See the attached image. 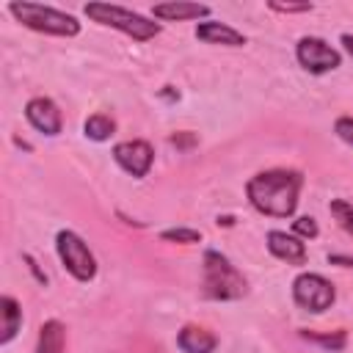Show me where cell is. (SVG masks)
I'll use <instances>...</instances> for the list:
<instances>
[{"instance_id":"cell-12","label":"cell","mask_w":353,"mask_h":353,"mask_svg":"<svg viewBox=\"0 0 353 353\" xmlns=\"http://www.w3.org/2000/svg\"><path fill=\"white\" fill-rule=\"evenodd\" d=\"M210 6L204 3H188V0H171V3H157L152 8V17L160 22H190V19H210Z\"/></svg>"},{"instance_id":"cell-6","label":"cell","mask_w":353,"mask_h":353,"mask_svg":"<svg viewBox=\"0 0 353 353\" xmlns=\"http://www.w3.org/2000/svg\"><path fill=\"white\" fill-rule=\"evenodd\" d=\"M292 301H295L298 309L312 312V314H320V312H325V309L334 306L336 290L320 273H298L295 281H292Z\"/></svg>"},{"instance_id":"cell-16","label":"cell","mask_w":353,"mask_h":353,"mask_svg":"<svg viewBox=\"0 0 353 353\" xmlns=\"http://www.w3.org/2000/svg\"><path fill=\"white\" fill-rule=\"evenodd\" d=\"M113 132H116V121L108 113H94V116H88L83 121V135L91 138V141H97V143L108 141Z\"/></svg>"},{"instance_id":"cell-28","label":"cell","mask_w":353,"mask_h":353,"mask_svg":"<svg viewBox=\"0 0 353 353\" xmlns=\"http://www.w3.org/2000/svg\"><path fill=\"white\" fill-rule=\"evenodd\" d=\"M221 223H223V226H232L234 218H232V215H218V226H221Z\"/></svg>"},{"instance_id":"cell-26","label":"cell","mask_w":353,"mask_h":353,"mask_svg":"<svg viewBox=\"0 0 353 353\" xmlns=\"http://www.w3.org/2000/svg\"><path fill=\"white\" fill-rule=\"evenodd\" d=\"M339 44H342L345 52L353 58V33H342V36H339Z\"/></svg>"},{"instance_id":"cell-5","label":"cell","mask_w":353,"mask_h":353,"mask_svg":"<svg viewBox=\"0 0 353 353\" xmlns=\"http://www.w3.org/2000/svg\"><path fill=\"white\" fill-rule=\"evenodd\" d=\"M55 251H58L61 265L66 268V273H69L74 281L88 284V281L97 276V259H94L88 243H85L77 232L61 229V232L55 234Z\"/></svg>"},{"instance_id":"cell-10","label":"cell","mask_w":353,"mask_h":353,"mask_svg":"<svg viewBox=\"0 0 353 353\" xmlns=\"http://www.w3.org/2000/svg\"><path fill=\"white\" fill-rule=\"evenodd\" d=\"M265 245H268V251H270L276 259H281V262H287V265H295V268L306 265V243H303L301 237H295L292 232L270 229V232L265 234Z\"/></svg>"},{"instance_id":"cell-11","label":"cell","mask_w":353,"mask_h":353,"mask_svg":"<svg viewBox=\"0 0 353 353\" xmlns=\"http://www.w3.org/2000/svg\"><path fill=\"white\" fill-rule=\"evenodd\" d=\"M193 36L201 44H212V47H245V41H248L237 28H232L226 22H218V19L199 22L196 30H193Z\"/></svg>"},{"instance_id":"cell-27","label":"cell","mask_w":353,"mask_h":353,"mask_svg":"<svg viewBox=\"0 0 353 353\" xmlns=\"http://www.w3.org/2000/svg\"><path fill=\"white\" fill-rule=\"evenodd\" d=\"M160 97H163V99H171V102H174V99H179V91H174V85H165V88L160 91Z\"/></svg>"},{"instance_id":"cell-13","label":"cell","mask_w":353,"mask_h":353,"mask_svg":"<svg viewBox=\"0 0 353 353\" xmlns=\"http://www.w3.org/2000/svg\"><path fill=\"white\" fill-rule=\"evenodd\" d=\"M176 347L182 353H215L218 347V336L212 331H207L204 325H182L176 334Z\"/></svg>"},{"instance_id":"cell-19","label":"cell","mask_w":353,"mask_h":353,"mask_svg":"<svg viewBox=\"0 0 353 353\" xmlns=\"http://www.w3.org/2000/svg\"><path fill=\"white\" fill-rule=\"evenodd\" d=\"M160 240H163V243L193 245V243H201V232H199V229H185V226H176V229H163V232H160Z\"/></svg>"},{"instance_id":"cell-9","label":"cell","mask_w":353,"mask_h":353,"mask_svg":"<svg viewBox=\"0 0 353 353\" xmlns=\"http://www.w3.org/2000/svg\"><path fill=\"white\" fill-rule=\"evenodd\" d=\"M25 119L36 132H41L47 138H55L63 130V113L55 105V99H50V97H30L25 102Z\"/></svg>"},{"instance_id":"cell-15","label":"cell","mask_w":353,"mask_h":353,"mask_svg":"<svg viewBox=\"0 0 353 353\" xmlns=\"http://www.w3.org/2000/svg\"><path fill=\"white\" fill-rule=\"evenodd\" d=\"M0 317H3L0 345H8L22 328V306H19V301L14 295H3L0 298Z\"/></svg>"},{"instance_id":"cell-3","label":"cell","mask_w":353,"mask_h":353,"mask_svg":"<svg viewBox=\"0 0 353 353\" xmlns=\"http://www.w3.org/2000/svg\"><path fill=\"white\" fill-rule=\"evenodd\" d=\"M85 17L97 25L113 28L124 36H130L132 41H152L154 36L163 33V22H152L149 17L130 11L124 6H113V3H85L83 6Z\"/></svg>"},{"instance_id":"cell-22","label":"cell","mask_w":353,"mask_h":353,"mask_svg":"<svg viewBox=\"0 0 353 353\" xmlns=\"http://www.w3.org/2000/svg\"><path fill=\"white\" fill-rule=\"evenodd\" d=\"M268 8L276 14H306V11H312V3H276V0H270Z\"/></svg>"},{"instance_id":"cell-1","label":"cell","mask_w":353,"mask_h":353,"mask_svg":"<svg viewBox=\"0 0 353 353\" xmlns=\"http://www.w3.org/2000/svg\"><path fill=\"white\" fill-rule=\"evenodd\" d=\"M303 174L295 168H268L245 182L248 204L268 218H292L301 201Z\"/></svg>"},{"instance_id":"cell-20","label":"cell","mask_w":353,"mask_h":353,"mask_svg":"<svg viewBox=\"0 0 353 353\" xmlns=\"http://www.w3.org/2000/svg\"><path fill=\"white\" fill-rule=\"evenodd\" d=\"M292 234L301 237V240H314L320 234V226H317V221L312 215H301V218L292 221Z\"/></svg>"},{"instance_id":"cell-23","label":"cell","mask_w":353,"mask_h":353,"mask_svg":"<svg viewBox=\"0 0 353 353\" xmlns=\"http://www.w3.org/2000/svg\"><path fill=\"white\" fill-rule=\"evenodd\" d=\"M168 141H171V143H174V146H176V149H190V146H193V143H196V135H193V132H188V130H185V132H174V135H171V138H168Z\"/></svg>"},{"instance_id":"cell-4","label":"cell","mask_w":353,"mask_h":353,"mask_svg":"<svg viewBox=\"0 0 353 353\" xmlns=\"http://www.w3.org/2000/svg\"><path fill=\"white\" fill-rule=\"evenodd\" d=\"M201 292L210 301H240L248 292V281L229 262V256H223L215 248H207L204 251V281H201Z\"/></svg>"},{"instance_id":"cell-7","label":"cell","mask_w":353,"mask_h":353,"mask_svg":"<svg viewBox=\"0 0 353 353\" xmlns=\"http://www.w3.org/2000/svg\"><path fill=\"white\" fill-rule=\"evenodd\" d=\"M295 61L309 74H325L342 66V52L320 36H303L295 44Z\"/></svg>"},{"instance_id":"cell-17","label":"cell","mask_w":353,"mask_h":353,"mask_svg":"<svg viewBox=\"0 0 353 353\" xmlns=\"http://www.w3.org/2000/svg\"><path fill=\"white\" fill-rule=\"evenodd\" d=\"M301 339H306V342H312V345H320L323 350H328V353H339V350H345V345H347V331H331V334H317V331H301Z\"/></svg>"},{"instance_id":"cell-2","label":"cell","mask_w":353,"mask_h":353,"mask_svg":"<svg viewBox=\"0 0 353 353\" xmlns=\"http://www.w3.org/2000/svg\"><path fill=\"white\" fill-rule=\"evenodd\" d=\"M6 8L19 25H25V28H30L36 33L61 36V39H72V36L80 33V22L69 11H61V8H52V6H41V3H28V0H14Z\"/></svg>"},{"instance_id":"cell-18","label":"cell","mask_w":353,"mask_h":353,"mask_svg":"<svg viewBox=\"0 0 353 353\" xmlns=\"http://www.w3.org/2000/svg\"><path fill=\"white\" fill-rule=\"evenodd\" d=\"M328 212L334 215V221H336L347 234H353V204H350V201H345V199H331V201H328Z\"/></svg>"},{"instance_id":"cell-24","label":"cell","mask_w":353,"mask_h":353,"mask_svg":"<svg viewBox=\"0 0 353 353\" xmlns=\"http://www.w3.org/2000/svg\"><path fill=\"white\" fill-rule=\"evenodd\" d=\"M22 259L28 262V268H30V273L36 276V281H39V284H47V273H41V268H39V262H36V259H33L30 254H22Z\"/></svg>"},{"instance_id":"cell-21","label":"cell","mask_w":353,"mask_h":353,"mask_svg":"<svg viewBox=\"0 0 353 353\" xmlns=\"http://www.w3.org/2000/svg\"><path fill=\"white\" fill-rule=\"evenodd\" d=\"M334 132L339 141H345L347 146H353V116H339L334 121Z\"/></svg>"},{"instance_id":"cell-8","label":"cell","mask_w":353,"mask_h":353,"mask_svg":"<svg viewBox=\"0 0 353 353\" xmlns=\"http://www.w3.org/2000/svg\"><path fill=\"white\" fill-rule=\"evenodd\" d=\"M113 160L121 171H127L135 179H143L152 171L154 163V149L149 141L143 138H132V141H121L113 146Z\"/></svg>"},{"instance_id":"cell-25","label":"cell","mask_w":353,"mask_h":353,"mask_svg":"<svg viewBox=\"0 0 353 353\" xmlns=\"http://www.w3.org/2000/svg\"><path fill=\"white\" fill-rule=\"evenodd\" d=\"M328 265H339V268L353 270V256H345V254H328Z\"/></svg>"},{"instance_id":"cell-14","label":"cell","mask_w":353,"mask_h":353,"mask_svg":"<svg viewBox=\"0 0 353 353\" xmlns=\"http://www.w3.org/2000/svg\"><path fill=\"white\" fill-rule=\"evenodd\" d=\"M66 350V325L61 320H44L36 336V353H63Z\"/></svg>"}]
</instances>
